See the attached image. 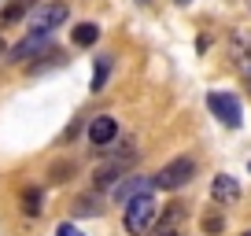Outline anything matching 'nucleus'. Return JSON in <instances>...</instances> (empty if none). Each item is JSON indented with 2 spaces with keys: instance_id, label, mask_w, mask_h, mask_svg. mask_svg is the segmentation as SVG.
<instances>
[{
  "instance_id": "1",
  "label": "nucleus",
  "mask_w": 251,
  "mask_h": 236,
  "mask_svg": "<svg viewBox=\"0 0 251 236\" xmlns=\"http://www.w3.org/2000/svg\"><path fill=\"white\" fill-rule=\"evenodd\" d=\"M155 214H159V203H155V196H137V199H129L126 203V233L129 236H144L151 229V221H155Z\"/></svg>"
},
{
  "instance_id": "2",
  "label": "nucleus",
  "mask_w": 251,
  "mask_h": 236,
  "mask_svg": "<svg viewBox=\"0 0 251 236\" xmlns=\"http://www.w3.org/2000/svg\"><path fill=\"white\" fill-rule=\"evenodd\" d=\"M192 177H196V159L181 155V159H174V163H166L151 181H155V189H185Z\"/></svg>"
},
{
  "instance_id": "3",
  "label": "nucleus",
  "mask_w": 251,
  "mask_h": 236,
  "mask_svg": "<svg viewBox=\"0 0 251 236\" xmlns=\"http://www.w3.org/2000/svg\"><path fill=\"white\" fill-rule=\"evenodd\" d=\"M67 4H59V0H45V4H37V8L30 11V30H41V33H52L55 26L67 23Z\"/></svg>"
},
{
  "instance_id": "4",
  "label": "nucleus",
  "mask_w": 251,
  "mask_h": 236,
  "mask_svg": "<svg viewBox=\"0 0 251 236\" xmlns=\"http://www.w3.org/2000/svg\"><path fill=\"white\" fill-rule=\"evenodd\" d=\"M207 107L214 111V118H222L229 129H240L244 126V111H240V100L229 93H211L207 96Z\"/></svg>"
},
{
  "instance_id": "5",
  "label": "nucleus",
  "mask_w": 251,
  "mask_h": 236,
  "mask_svg": "<svg viewBox=\"0 0 251 236\" xmlns=\"http://www.w3.org/2000/svg\"><path fill=\"white\" fill-rule=\"evenodd\" d=\"M48 48H52V33H41V30H30L23 41H19L15 48H11V63H26V59H37V55H45Z\"/></svg>"
},
{
  "instance_id": "6",
  "label": "nucleus",
  "mask_w": 251,
  "mask_h": 236,
  "mask_svg": "<svg viewBox=\"0 0 251 236\" xmlns=\"http://www.w3.org/2000/svg\"><path fill=\"white\" fill-rule=\"evenodd\" d=\"M133 166V151H122V155H115V159H107L103 166H96V189H115L118 181L126 177V170Z\"/></svg>"
},
{
  "instance_id": "7",
  "label": "nucleus",
  "mask_w": 251,
  "mask_h": 236,
  "mask_svg": "<svg viewBox=\"0 0 251 236\" xmlns=\"http://www.w3.org/2000/svg\"><path fill=\"white\" fill-rule=\"evenodd\" d=\"M151 189H155L151 177L133 173V177H126V181L115 185V199H118V203H129V199H137V196H151Z\"/></svg>"
},
{
  "instance_id": "8",
  "label": "nucleus",
  "mask_w": 251,
  "mask_h": 236,
  "mask_svg": "<svg viewBox=\"0 0 251 236\" xmlns=\"http://www.w3.org/2000/svg\"><path fill=\"white\" fill-rule=\"evenodd\" d=\"M118 137V122L111 115H96L93 126H89V141H93V148H111Z\"/></svg>"
},
{
  "instance_id": "9",
  "label": "nucleus",
  "mask_w": 251,
  "mask_h": 236,
  "mask_svg": "<svg viewBox=\"0 0 251 236\" xmlns=\"http://www.w3.org/2000/svg\"><path fill=\"white\" fill-rule=\"evenodd\" d=\"M211 196L218 199V203H236V199H240V185H236V177L218 173V177L211 181Z\"/></svg>"
},
{
  "instance_id": "10",
  "label": "nucleus",
  "mask_w": 251,
  "mask_h": 236,
  "mask_svg": "<svg viewBox=\"0 0 251 236\" xmlns=\"http://www.w3.org/2000/svg\"><path fill=\"white\" fill-rule=\"evenodd\" d=\"M233 45H236V67H240V74L251 81V41L236 33V41H233Z\"/></svg>"
},
{
  "instance_id": "11",
  "label": "nucleus",
  "mask_w": 251,
  "mask_h": 236,
  "mask_svg": "<svg viewBox=\"0 0 251 236\" xmlns=\"http://www.w3.org/2000/svg\"><path fill=\"white\" fill-rule=\"evenodd\" d=\"M96 41H100V26H96V23H78V30H74V45H78V48H93Z\"/></svg>"
},
{
  "instance_id": "12",
  "label": "nucleus",
  "mask_w": 251,
  "mask_h": 236,
  "mask_svg": "<svg viewBox=\"0 0 251 236\" xmlns=\"http://www.w3.org/2000/svg\"><path fill=\"white\" fill-rule=\"evenodd\" d=\"M111 55H100V59H96V71H93V93H103V85H107V78H111Z\"/></svg>"
},
{
  "instance_id": "13",
  "label": "nucleus",
  "mask_w": 251,
  "mask_h": 236,
  "mask_svg": "<svg viewBox=\"0 0 251 236\" xmlns=\"http://www.w3.org/2000/svg\"><path fill=\"white\" fill-rule=\"evenodd\" d=\"M100 211H103L100 196H78V199H74V214H81V218H96Z\"/></svg>"
},
{
  "instance_id": "14",
  "label": "nucleus",
  "mask_w": 251,
  "mask_h": 236,
  "mask_svg": "<svg viewBox=\"0 0 251 236\" xmlns=\"http://www.w3.org/2000/svg\"><path fill=\"white\" fill-rule=\"evenodd\" d=\"M41 203H45V192H41V189H23V214L37 218V214H41Z\"/></svg>"
},
{
  "instance_id": "15",
  "label": "nucleus",
  "mask_w": 251,
  "mask_h": 236,
  "mask_svg": "<svg viewBox=\"0 0 251 236\" xmlns=\"http://www.w3.org/2000/svg\"><path fill=\"white\" fill-rule=\"evenodd\" d=\"M30 11V0H11L8 8L0 11V26H8V23H19V19Z\"/></svg>"
},
{
  "instance_id": "16",
  "label": "nucleus",
  "mask_w": 251,
  "mask_h": 236,
  "mask_svg": "<svg viewBox=\"0 0 251 236\" xmlns=\"http://www.w3.org/2000/svg\"><path fill=\"white\" fill-rule=\"evenodd\" d=\"M222 229H226V218H222V214H207L203 218V233H222Z\"/></svg>"
},
{
  "instance_id": "17",
  "label": "nucleus",
  "mask_w": 251,
  "mask_h": 236,
  "mask_svg": "<svg viewBox=\"0 0 251 236\" xmlns=\"http://www.w3.org/2000/svg\"><path fill=\"white\" fill-rule=\"evenodd\" d=\"M55 236H85V233H81V229L74 225V221H63V225L55 229Z\"/></svg>"
},
{
  "instance_id": "18",
  "label": "nucleus",
  "mask_w": 251,
  "mask_h": 236,
  "mask_svg": "<svg viewBox=\"0 0 251 236\" xmlns=\"http://www.w3.org/2000/svg\"><path fill=\"white\" fill-rule=\"evenodd\" d=\"M67 173H71V163H59V166H52V181H67Z\"/></svg>"
},
{
  "instance_id": "19",
  "label": "nucleus",
  "mask_w": 251,
  "mask_h": 236,
  "mask_svg": "<svg viewBox=\"0 0 251 236\" xmlns=\"http://www.w3.org/2000/svg\"><path fill=\"white\" fill-rule=\"evenodd\" d=\"M4 55H8V45H4V41H0V59H4Z\"/></svg>"
},
{
  "instance_id": "20",
  "label": "nucleus",
  "mask_w": 251,
  "mask_h": 236,
  "mask_svg": "<svg viewBox=\"0 0 251 236\" xmlns=\"http://www.w3.org/2000/svg\"><path fill=\"white\" fill-rule=\"evenodd\" d=\"M240 236H251V229H248V233H240Z\"/></svg>"
},
{
  "instance_id": "21",
  "label": "nucleus",
  "mask_w": 251,
  "mask_h": 236,
  "mask_svg": "<svg viewBox=\"0 0 251 236\" xmlns=\"http://www.w3.org/2000/svg\"><path fill=\"white\" fill-rule=\"evenodd\" d=\"M163 236H177V233H163Z\"/></svg>"
},
{
  "instance_id": "22",
  "label": "nucleus",
  "mask_w": 251,
  "mask_h": 236,
  "mask_svg": "<svg viewBox=\"0 0 251 236\" xmlns=\"http://www.w3.org/2000/svg\"><path fill=\"white\" fill-rule=\"evenodd\" d=\"M181 4H188V0H181Z\"/></svg>"
},
{
  "instance_id": "23",
  "label": "nucleus",
  "mask_w": 251,
  "mask_h": 236,
  "mask_svg": "<svg viewBox=\"0 0 251 236\" xmlns=\"http://www.w3.org/2000/svg\"><path fill=\"white\" fill-rule=\"evenodd\" d=\"M141 4H148V0H141Z\"/></svg>"
}]
</instances>
